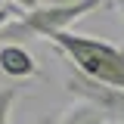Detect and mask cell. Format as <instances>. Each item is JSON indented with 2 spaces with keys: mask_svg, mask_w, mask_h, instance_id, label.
Returning <instances> with one entry per match:
<instances>
[{
  "mask_svg": "<svg viewBox=\"0 0 124 124\" xmlns=\"http://www.w3.org/2000/svg\"><path fill=\"white\" fill-rule=\"evenodd\" d=\"M16 99H19V90H16V87H3V90H0V124H9Z\"/></svg>",
  "mask_w": 124,
  "mask_h": 124,
  "instance_id": "cell-5",
  "label": "cell"
},
{
  "mask_svg": "<svg viewBox=\"0 0 124 124\" xmlns=\"http://www.w3.org/2000/svg\"><path fill=\"white\" fill-rule=\"evenodd\" d=\"M65 68H68V75H65V90L78 96L81 102H87V106L99 108L102 115L112 121H124V90L118 87H108V84H99V81H90L87 75H81L78 68H71L68 62H65Z\"/></svg>",
  "mask_w": 124,
  "mask_h": 124,
  "instance_id": "cell-2",
  "label": "cell"
},
{
  "mask_svg": "<svg viewBox=\"0 0 124 124\" xmlns=\"http://www.w3.org/2000/svg\"><path fill=\"white\" fill-rule=\"evenodd\" d=\"M115 6H118V16H121V31H124V0H115Z\"/></svg>",
  "mask_w": 124,
  "mask_h": 124,
  "instance_id": "cell-9",
  "label": "cell"
},
{
  "mask_svg": "<svg viewBox=\"0 0 124 124\" xmlns=\"http://www.w3.org/2000/svg\"><path fill=\"white\" fill-rule=\"evenodd\" d=\"M71 3H78V0H44V6H50V9H59V6H71Z\"/></svg>",
  "mask_w": 124,
  "mask_h": 124,
  "instance_id": "cell-7",
  "label": "cell"
},
{
  "mask_svg": "<svg viewBox=\"0 0 124 124\" xmlns=\"http://www.w3.org/2000/svg\"><path fill=\"white\" fill-rule=\"evenodd\" d=\"M112 124H124V121H112Z\"/></svg>",
  "mask_w": 124,
  "mask_h": 124,
  "instance_id": "cell-10",
  "label": "cell"
},
{
  "mask_svg": "<svg viewBox=\"0 0 124 124\" xmlns=\"http://www.w3.org/2000/svg\"><path fill=\"white\" fill-rule=\"evenodd\" d=\"M46 40L56 46V53L71 68H78L90 81L124 90V50L121 46L99 40V37H87V34H71V31L53 34Z\"/></svg>",
  "mask_w": 124,
  "mask_h": 124,
  "instance_id": "cell-1",
  "label": "cell"
},
{
  "mask_svg": "<svg viewBox=\"0 0 124 124\" xmlns=\"http://www.w3.org/2000/svg\"><path fill=\"white\" fill-rule=\"evenodd\" d=\"M9 6H16L19 13H34L44 6V0H9Z\"/></svg>",
  "mask_w": 124,
  "mask_h": 124,
  "instance_id": "cell-6",
  "label": "cell"
},
{
  "mask_svg": "<svg viewBox=\"0 0 124 124\" xmlns=\"http://www.w3.org/2000/svg\"><path fill=\"white\" fill-rule=\"evenodd\" d=\"M34 124H59V115H56V112H50V115H44V118H37Z\"/></svg>",
  "mask_w": 124,
  "mask_h": 124,
  "instance_id": "cell-8",
  "label": "cell"
},
{
  "mask_svg": "<svg viewBox=\"0 0 124 124\" xmlns=\"http://www.w3.org/2000/svg\"><path fill=\"white\" fill-rule=\"evenodd\" d=\"M0 71L13 81H22V78H34L40 68H37V59L22 44H3L0 46Z\"/></svg>",
  "mask_w": 124,
  "mask_h": 124,
  "instance_id": "cell-3",
  "label": "cell"
},
{
  "mask_svg": "<svg viewBox=\"0 0 124 124\" xmlns=\"http://www.w3.org/2000/svg\"><path fill=\"white\" fill-rule=\"evenodd\" d=\"M59 124H108V118L99 112V108L87 106V102H78V106L65 108L59 115Z\"/></svg>",
  "mask_w": 124,
  "mask_h": 124,
  "instance_id": "cell-4",
  "label": "cell"
}]
</instances>
